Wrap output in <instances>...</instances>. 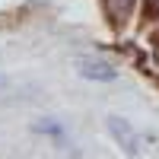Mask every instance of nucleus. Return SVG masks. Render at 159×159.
<instances>
[{"label":"nucleus","mask_w":159,"mask_h":159,"mask_svg":"<svg viewBox=\"0 0 159 159\" xmlns=\"http://www.w3.org/2000/svg\"><path fill=\"white\" fill-rule=\"evenodd\" d=\"M76 70L83 73L86 80H115V67L111 64H105V61H92V57H80L76 61Z\"/></svg>","instance_id":"1"},{"label":"nucleus","mask_w":159,"mask_h":159,"mask_svg":"<svg viewBox=\"0 0 159 159\" xmlns=\"http://www.w3.org/2000/svg\"><path fill=\"white\" fill-rule=\"evenodd\" d=\"M134 3L137 0H102V10L111 22H124L130 16V10H134Z\"/></svg>","instance_id":"2"},{"label":"nucleus","mask_w":159,"mask_h":159,"mask_svg":"<svg viewBox=\"0 0 159 159\" xmlns=\"http://www.w3.org/2000/svg\"><path fill=\"white\" fill-rule=\"evenodd\" d=\"M108 124H111V134L118 137V140H124V147H127V153H137V137L130 134V127L121 121V118H108Z\"/></svg>","instance_id":"3"},{"label":"nucleus","mask_w":159,"mask_h":159,"mask_svg":"<svg viewBox=\"0 0 159 159\" xmlns=\"http://www.w3.org/2000/svg\"><path fill=\"white\" fill-rule=\"evenodd\" d=\"M147 19H159V0H147V10H143Z\"/></svg>","instance_id":"4"},{"label":"nucleus","mask_w":159,"mask_h":159,"mask_svg":"<svg viewBox=\"0 0 159 159\" xmlns=\"http://www.w3.org/2000/svg\"><path fill=\"white\" fill-rule=\"evenodd\" d=\"M153 57H156V64H159V38H156V45H153Z\"/></svg>","instance_id":"5"}]
</instances>
